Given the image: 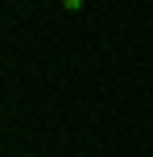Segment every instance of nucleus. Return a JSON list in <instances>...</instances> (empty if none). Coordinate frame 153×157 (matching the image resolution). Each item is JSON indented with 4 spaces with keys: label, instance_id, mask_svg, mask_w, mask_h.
Instances as JSON below:
<instances>
[{
    "label": "nucleus",
    "instance_id": "f257e3e1",
    "mask_svg": "<svg viewBox=\"0 0 153 157\" xmlns=\"http://www.w3.org/2000/svg\"><path fill=\"white\" fill-rule=\"evenodd\" d=\"M62 8H66V13H79V8H83V0H62Z\"/></svg>",
    "mask_w": 153,
    "mask_h": 157
}]
</instances>
